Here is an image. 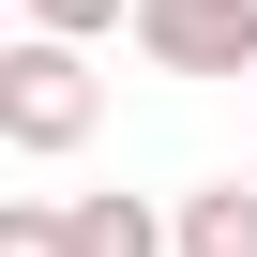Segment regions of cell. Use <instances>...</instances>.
<instances>
[{
  "instance_id": "5",
  "label": "cell",
  "mask_w": 257,
  "mask_h": 257,
  "mask_svg": "<svg viewBox=\"0 0 257 257\" xmlns=\"http://www.w3.org/2000/svg\"><path fill=\"white\" fill-rule=\"evenodd\" d=\"M0 257H76V197H0Z\"/></svg>"
},
{
  "instance_id": "3",
  "label": "cell",
  "mask_w": 257,
  "mask_h": 257,
  "mask_svg": "<svg viewBox=\"0 0 257 257\" xmlns=\"http://www.w3.org/2000/svg\"><path fill=\"white\" fill-rule=\"evenodd\" d=\"M76 257H182V212H152V197H76Z\"/></svg>"
},
{
  "instance_id": "1",
  "label": "cell",
  "mask_w": 257,
  "mask_h": 257,
  "mask_svg": "<svg viewBox=\"0 0 257 257\" xmlns=\"http://www.w3.org/2000/svg\"><path fill=\"white\" fill-rule=\"evenodd\" d=\"M0 137H16L31 167H76L106 137V76H91L76 31H16V46H0Z\"/></svg>"
},
{
  "instance_id": "4",
  "label": "cell",
  "mask_w": 257,
  "mask_h": 257,
  "mask_svg": "<svg viewBox=\"0 0 257 257\" xmlns=\"http://www.w3.org/2000/svg\"><path fill=\"white\" fill-rule=\"evenodd\" d=\"M167 212H182V257H257V182H197Z\"/></svg>"
},
{
  "instance_id": "2",
  "label": "cell",
  "mask_w": 257,
  "mask_h": 257,
  "mask_svg": "<svg viewBox=\"0 0 257 257\" xmlns=\"http://www.w3.org/2000/svg\"><path fill=\"white\" fill-rule=\"evenodd\" d=\"M121 46L152 76H257V0H137Z\"/></svg>"
},
{
  "instance_id": "6",
  "label": "cell",
  "mask_w": 257,
  "mask_h": 257,
  "mask_svg": "<svg viewBox=\"0 0 257 257\" xmlns=\"http://www.w3.org/2000/svg\"><path fill=\"white\" fill-rule=\"evenodd\" d=\"M31 31H76V46H106V31H137V0H16Z\"/></svg>"
}]
</instances>
